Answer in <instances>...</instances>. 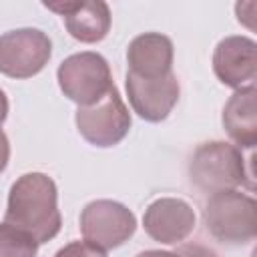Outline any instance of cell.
<instances>
[{"label": "cell", "instance_id": "cell-1", "mask_svg": "<svg viewBox=\"0 0 257 257\" xmlns=\"http://www.w3.org/2000/svg\"><path fill=\"white\" fill-rule=\"evenodd\" d=\"M4 223L28 233L38 245L54 239L62 227L56 183L44 173L18 177L8 193Z\"/></svg>", "mask_w": 257, "mask_h": 257}, {"label": "cell", "instance_id": "cell-2", "mask_svg": "<svg viewBox=\"0 0 257 257\" xmlns=\"http://www.w3.org/2000/svg\"><path fill=\"white\" fill-rule=\"evenodd\" d=\"M189 179L203 193L253 189V173L247 169L241 149L225 141H209L195 149L189 163Z\"/></svg>", "mask_w": 257, "mask_h": 257}, {"label": "cell", "instance_id": "cell-3", "mask_svg": "<svg viewBox=\"0 0 257 257\" xmlns=\"http://www.w3.org/2000/svg\"><path fill=\"white\" fill-rule=\"evenodd\" d=\"M257 203L251 195L241 191H219L213 193L205 205L203 219L207 231L221 243L245 245L257 235L255 219Z\"/></svg>", "mask_w": 257, "mask_h": 257}, {"label": "cell", "instance_id": "cell-4", "mask_svg": "<svg viewBox=\"0 0 257 257\" xmlns=\"http://www.w3.org/2000/svg\"><path fill=\"white\" fill-rule=\"evenodd\" d=\"M56 80L64 96L78 106L94 104L114 86L106 58L90 50L66 56L58 64Z\"/></svg>", "mask_w": 257, "mask_h": 257}, {"label": "cell", "instance_id": "cell-5", "mask_svg": "<svg viewBox=\"0 0 257 257\" xmlns=\"http://www.w3.org/2000/svg\"><path fill=\"white\" fill-rule=\"evenodd\" d=\"M80 137L98 149L118 145L131 131L133 118L122 102L116 86H112L100 100L90 106H78L74 114Z\"/></svg>", "mask_w": 257, "mask_h": 257}, {"label": "cell", "instance_id": "cell-6", "mask_svg": "<svg viewBox=\"0 0 257 257\" xmlns=\"http://www.w3.org/2000/svg\"><path fill=\"white\" fill-rule=\"evenodd\" d=\"M137 231L135 213L112 199H96L80 213V235L86 243L108 251L126 243Z\"/></svg>", "mask_w": 257, "mask_h": 257}, {"label": "cell", "instance_id": "cell-7", "mask_svg": "<svg viewBox=\"0 0 257 257\" xmlns=\"http://www.w3.org/2000/svg\"><path fill=\"white\" fill-rule=\"evenodd\" d=\"M52 56V42L38 28H16L0 36V72L8 78L36 76Z\"/></svg>", "mask_w": 257, "mask_h": 257}, {"label": "cell", "instance_id": "cell-8", "mask_svg": "<svg viewBox=\"0 0 257 257\" xmlns=\"http://www.w3.org/2000/svg\"><path fill=\"white\" fill-rule=\"evenodd\" d=\"M215 76L233 90L253 88L257 76V44L249 36H225L213 52Z\"/></svg>", "mask_w": 257, "mask_h": 257}, {"label": "cell", "instance_id": "cell-9", "mask_svg": "<svg viewBox=\"0 0 257 257\" xmlns=\"http://www.w3.org/2000/svg\"><path fill=\"white\" fill-rule=\"evenodd\" d=\"M197 225L193 207L185 199L161 197L155 199L143 215L145 233L163 245H177L185 241Z\"/></svg>", "mask_w": 257, "mask_h": 257}, {"label": "cell", "instance_id": "cell-10", "mask_svg": "<svg viewBox=\"0 0 257 257\" xmlns=\"http://www.w3.org/2000/svg\"><path fill=\"white\" fill-rule=\"evenodd\" d=\"M179 80L171 72L161 78H141L126 72V96L133 110L147 122L165 120L179 100Z\"/></svg>", "mask_w": 257, "mask_h": 257}, {"label": "cell", "instance_id": "cell-11", "mask_svg": "<svg viewBox=\"0 0 257 257\" xmlns=\"http://www.w3.org/2000/svg\"><path fill=\"white\" fill-rule=\"evenodd\" d=\"M44 8L60 14L68 34L84 44H94L104 40L110 30V8L102 0L44 2Z\"/></svg>", "mask_w": 257, "mask_h": 257}, {"label": "cell", "instance_id": "cell-12", "mask_svg": "<svg viewBox=\"0 0 257 257\" xmlns=\"http://www.w3.org/2000/svg\"><path fill=\"white\" fill-rule=\"evenodd\" d=\"M128 72L141 78H161L173 70V42L161 32H145L126 48Z\"/></svg>", "mask_w": 257, "mask_h": 257}, {"label": "cell", "instance_id": "cell-13", "mask_svg": "<svg viewBox=\"0 0 257 257\" xmlns=\"http://www.w3.org/2000/svg\"><path fill=\"white\" fill-rule=\"evenodd\" d=\"M257 90L243 88L235 90L223 108V128L237 149H253L257 145Z\"/></svg>", "mask_w": 257, "mask_h": 257}, {"label": "cell", "instance_id": "cell-14", "mask_svg": "<svg viewBox=\"0 0 257 257\" xmlns=\"http://www.w3.org/2000/svg\"><path fill=\"white\" fill-rule=\"evenodd\" d=\"M38 243L24 231L0 223V257H36Z\"/></svg>", "mask_w": 257, "mask_h": 257}, {"label": "cell", "instance_id": "cell-15", "mask_svg": "<svg viewBox=\"0 0 257 257\" xmlns=\"http://www.w3.org/2000/svg\"><path fill=\"white\" fill-rule=\"evenodd\" d=\"M54 257H106V251L86 241H70L62 249H58Z\"/></svg>", "mask_w": 257, "mask_h": 257}, {"label": "cell", "instance_id": "cell-16", "mask_svg": "<svg viewBox=\"0 0 257 257\" xmlns=\"http://www.w3.org/2000/svg\"><path fill=\"white\" fill-rule=\"evenodd\" d=\"M177 257H219L211 247L201 245V243H183L175 251Z\"/></svg>", "mask_w": 257, "mask_h": 257}, {"label": "cell", "instance_id": "cell-17", "mask_svg": "<svg viewBox=\"0 0 257 257\" xmlns=\"http://www.w3.org/2000/svg\"><path fill=\"white\" fill-rule=\"evenodd\" d=\"M8 161H10V143L4 131H0V173H4V169L8 167Z\"/></svg>", "mask_w": 257, "mask_h": 257}, {"label": "cell", "instance_id": "cell-18", "mask_svg": "<svg viewBox=\"0 0 257 257\" xmlns=\"http://www.w3.org/2000/svg\"><path fill=\"white\" fill-rule=\"evenodd\" d=\"M6 116H8V98H6V92L0 88V131H2V124L6 122Z\"/></svg>", "mask_w": 257, "mask_h": 257}, {"label": "cell", "instance_id": "cell-19", "mask_svg": "<svg viewBox=\"0 0 257 257\" xmlns=\"http://www.w3.org/2000/svg\"><path fill=\"white\" fill-rule=\"evenodd\" d=\"M137 257H177L175 251H163V249H147L143 253H139Z\"/></svg>", "mask_w": 257, "mask_h": 257}]
</instances>
